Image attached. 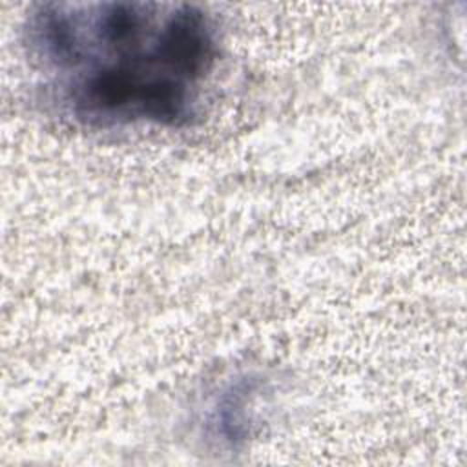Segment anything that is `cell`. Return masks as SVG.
Returning <instances> with one entry per match:
<instances>
[{
  "mask_svg": "<svg viewBox=\"0 0 467 467\" xmlns=\"http://www.w3.org/2000/svg\"><path fill=\"white\" fill-rule=\"evenodd\" d=\"M22 44L44 100L91 130L192 124L219 60V33L188 2H42Z\"/></svg>",
  "mask_w": 467,
  "mask_h": 467,
  "instance_id": "obj_1",
  "label": "cell"
},
{
  "mask_svg": "<svg viewBox=\"0 0 467 467\" xmlns=\"http://www.w3.org/2000/svg\"><path fill=\"white\" fill-rule=\"evenodd\" d=\"M263 392V383L257 378H241L230 383L215 400L212 407V420L215 432L226 441H234L248 434L254 421L255 403Z\"/></svg>",
  "mask_w": 467,
  "mask_h": 467,
  "instance_id": "obj_2",
  "label": "cell"
}]
</instances>
